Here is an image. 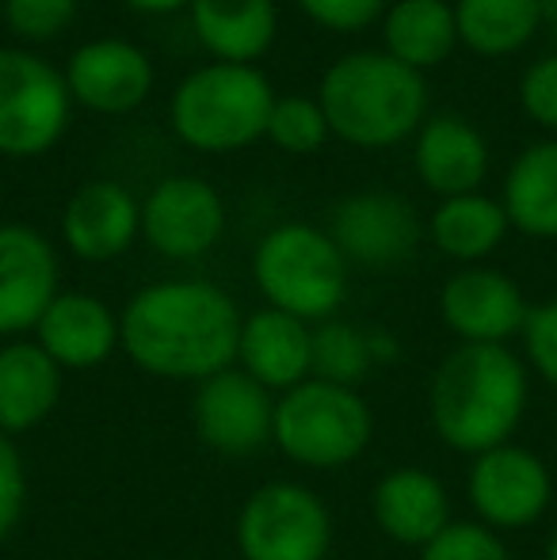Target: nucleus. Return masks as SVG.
Wrapping results in <instances>:
<instances>
[{
  "mask_svg": "<svg viewBox=\"0 0 557 560\" xmlns=\"http://www.w3.org/2000/svg\"><path fill=\"white\" fill-rule=\"evenodd\" d=\"M546 560H557V526H554L550 541H546Z\"/></svg>",
  "mask_w": 557,
  "mask_h": 560,
  "instance_id": "38",
  "label": "nucleus"
},
{
  "mask_svg": "<svg viewBox=\"0 0 557 560\" xmlns=\"http://www.w3.org/2000/svg\"><path fill=\"white\" fill-rule=\"evenodd\" d=\"M428 233L431 244L446 259H454L462 267H477L504 244L512 225H508L500 199L469 191V195H454V199H439V207L431 210Z\"/></svg>",
  "mask_w": 557,
  "mask_h": 560,
  "instance_id": "25",
  "label": "nucleus"
},
{
  "mask_svg": "<svg viewBox=\"0 0 557 560\" xmlns=\"http://www.w3.org/2000/svg\"><path fill=\"white\" fill-rule=\"evenodd\" d=\"M531 302L497 267H459L439 290V317L459 343H512L527 325Z\"/></svg>",
  "mask_w": 557,
  "mask_h": 560,
  "instance_id": "13",
  "label": "nucleus"
},
{
  "mask_svg": "<svg viewBox=\"0 0 557 560\" xmlns=\"http://www.w3.org/2000/svg\"><path fill=\"white\" fill-rule=\"evenodd\" d=\"M417 560H512L504 538L474 518H454L439 538L420 549Z\"/></svg>",
  "mask_w": 557,
  "mask_h": 560,
  "instance_id": "30",
  "label": "nucleus"
},
{
  "mask_svg": "<svg viewBox=\"0 0 557 560\" xmlns=\"http://www.w3.org/2000/svg\"><path fill=\"white\" fill-rule=\"evenodd\" d=\"M127 4L130 12H141V15H172V12H187L192 0H119Z\"/></svg>",
  "mask_w": 557,
  "mask_h": 560,
  "instance_id": "36",
  "label": "nucleus"
},
{
  "mask_svg": "<svg viewBox=\"0 0 557 560\" xmlns=\"http://www.w3.org/2000/svg\"><path fill=\"white\" fill-rule=\"evenodd\" d=\"M31 339L66 374H73V370H96L119 351V313L96 294L61 290L46 305L43 317H38Z\"/></svg>",
  "mask_w": 557,
  "mask_h": 560,
  "instance_id": "18",
  "label": "nucleus"
},
{
  "mask_svg": "<svg viewBox=\"0 0 557 560\" xmlns=\"http://www.w3.org/2000/svg\"><path fill=\"white\" fill-rule=\"evenodd\" d=\"M466 500L474 508V523L504 538V534L543 523L554 503V472L546 457L531 446H492L469 457Z\"/></svg>",
  "mask_w": 557,
  "mask_h": 560,
  "instance_id": "9",
  "label": "nucleus"
},
{
  "mask_svg": "<svg viewBox=\"0 0 557 560\" xmlns=\"http://www.w3.org/2000/svg\"><path fill=\"white\" fill-rule=\"evenodd\" d=\"M531 405V370L508 343H459L428 382V423L454 454L515 443Z\"/></svg>",
  "mask_w": 557,
  "mask_h": 560,
  "instance_id": "2",
  "label": "nucleus"
},
{
  "mask_svg": "<svg viewBox=\"0 0 557 560\" xmlns=\"http://www.w3.org/2000/svg\"><path fill=\"white\" fill-rule=\"evenodd\" d=\"M66 370L31 336L0 343V435L20 439L43 428L61 405Z\"/></svg>",
  "mask_w": 557,
  "mask_h": 560,
  "instance_id": "21",
  "label": "nucleus"
},
{
  "mask_svg": "<svg viewBox=\"0 0 557 560\" xmlns=\"http://www.w3.org/2000/svg\"><path fill=\"white\" fill-rule=\"evenodd\" d=\"M459 46L477 58H512L543 27L538 0H451Z\"/></svg>",
  "mask_w": 557,
  "mask_h": 560,
  "instance_id": "26",
  "label": "nucleus"
},
{
  "mask_svg": "<svg viewBox=\"0 0 557 560\" xmlns=\"http://www.w3.org/2000/svg\"><path fill=\"white\" fill-rule=\"evenodd\" d=\"M413 168L420 184L439 199L481 191L489 176V141L474 122L459 115H431L413 141Z\"/></svg>",
  "mask_w": 557,
  "mask_h": 560,
  "instance_id": "20",
  "label": "nucleus"
},
{
  "mask_svg": "<svg viewBox=\"0 0 557 560\" xmlns=\"http://www.w3.org/2000/svg\"><path fill=\"white\" fill-rule=\"evenodd\" d=\"M276 89L260 66L207 61L172 89V133L195 153H241L268 133Z\"/></svg>",
  "mask_w": 557,
  "mask_h": 560,
  "instance_id": "4",
  "label": "nucleus"
},
{
  "mask_svg": "<svg viewBox=\"0 0 557 560\" xmlns=\"http://www.w3.org/2000/svg\"><path fill=\"white\" fill-rule=\"evenodd\" d=\"M374 443V412L359 389L305 377L290 393L276 397L271 446L287 462L313 472L348 469Z\"/></svg>",
  "mask_w": 557,
  "mask_h": 560,
  "instance_id": "6",
  "label": "nucleus"
},
{
  "mask_svg": "<svg viewBox=\"0 0 557 560\" xmlns=\"http://www.w3.org/2000/svg\"><path fill=\"white\" fill-rule=\"evenodd\" d=\"M500 207L515 233L557 241V138L535 141L508 164Z\"/></svg>",
  "mask_w": 557,
  "mask_h": 560,
  "instance_id": "24",
  "label": "nucleus"
},
{
  "mask_svg": "<svg viewBox=\"0 0 557 560\" xmlns=\"http://www.w3.org/2000/svg\"><path fill=\"white\" fill-rule=\"evenodd\" d=\"M233 366L245 370L268 393L282 397L305 377H313V325L260 305L241 320Z\"/></svg>",
  "mask_w": 557,
  "mask_h": 560,
  "instance_id": "19",
  "label": "nucleus"
},
{
  "mask_svg": "<svg viewBox=\"0 0 557 560\" xmlns=\"http://www.w3.org/2000/svg\"><path fill=\"white\" fill-rule=\"evenodd\" d=\"M141 241V199L115 179H89L61 210V244L84 264H112Z\"/></svg>",
  "mask_w": 557,
  "mask_h": 560,
  "instance_id": "16",
  "label": "nucleus"
},
{
  "mask_svg": "<svg viewBox=\"0 0 557 560\" xmlns=\"http://www.w3.org/2000/svg\"><path fill=\"white\" fill-rule=\"evenodd\" d=\"M61 77H66L73 107H89L96 115H130L149 100L156 69L138 43L104 35L77 46Z\"/></svg>",
  "mask_w": 557,
  "mask_h": 560,
  "instance_id": "14",
  "label": "nucleus"
},
{
  "mask_svg": "<svg viewBox=\"0 0 557 560\" xmlns=\"http://www.w3.org/2000/svg\"><path fill=\"white\" fill-rule=\"evenodd\" d=\"M520 339H523V362H527V370L557 393V298L531 305Z\"/></svg>",
  "mask_w": 557,
  "mask_h": 560,
  "instance_id": "31",
  "label": "nucleus"
},
{
  "mask_svg": "<svg viewBox=\"0 0 557 560\" xmlns=\"http://www.w3.org/2000/svg\"><path fill=\"white\" fill-rule=\"evenodd\" d=\"M81 0H4V23L23 43H54L73 27Z\"/></svg>",
  "mask_w": 557,
  "mask_h": 560,
  "instance_id": "29",
  "label": "nucleus"
},
{
  "mask_svg": "<svg viewBox=\"0 0 557 560\" xmlns=\"http://www.w3.org/2000/svg\"><path fill=\"white\" fill-rule=\"evenodd\" d=\"M264 138L271 145H279L282 153L305 156V153H317L333 138V130H328V118L321 112L317 96H276Z\"/></svg>",
  "mask_w": 557,
  "mask_h": 560,
  "instance_id": "28",
  "label": "nucleus"
},
{
  "mask_svg": "<svg viewBox=\"0 0 557 560\" xmlns=\"http://www.w3.org/2000/svg\"><path fill=\"white\" fill-rule=\"evenodd\" d=\"M276 393H268L245 370L230 366L195 385L192 428L199 443L222 457H248L271 443Z\"/></svg>",
  "mask_w": 557,
  "mask_h": 560,
  "instance_id": "11",
  "label": "nucleus"
},
{
  "mask_svg": "<svg viewBox=\"0 0 557 560\" xmlns=\"http://www.w3.org/2000/svg\"><path fill=\"white\" fill-rule=\"evenodd\" d=\"M225 233V202L199 176H164L141 199V241L164 259L192 264L218 248Z\"/></svg>",
  "mask_w": 557,
  "mask_h": 560,
  "instance_id": "10",
  "label": "nucleus"
},
{
  "mask_svg": "<svg viewBox=\"0 0 557 560\" xmlns=\"http://www.w3.org/2000/svg\"><path fill=\"white\" fill-rule=\"evenodd\" d=\"M371 370L379 366H374L367 328L336 317L313 325V377L344 385V389H359L371 377Z\"/></svg>",
  "mask_w": 557,
  "mask_h": 560,
  "instance_id": "27",
  "label": "nucleus"
},
{
  "mask_svg": "<svg viewBox=\"0 0 557 560\" xmlns=\"http://www.w3.org/2000/svg\"><path fill=\"white\" fill-rule=\"evenodd\" d=\"M333 538V511L302 480H264L233 518L241 560H328Z\"/></svg>",
  "mask_w": 557,
  "mask_h": 560,
  "instance_id": "7",
  "label": "nucleus"
},
{
  "mask_svg": "<svg viewBox=\"0 0 557 560\" xmlns=\"http://www.w3.org/2000/svg\"><path fill=\"white\" fill-rule=\"evenodd\" d=\"M367 336H371L374 366H390V362L402 359V339L390 332V328H367Z\"/></svg>",
  "mask_w": 557,
  "mask_h": 560,
  "instance_id": "35",
  "label": "nucleus"
},
{
  "mask_svg": "<svg viewBox=\"0 0 557 560\" xmlns=\"http://www.w3.org/2000/svg\"><path fill=\"white\" fill-rule=\"evenodd\" d=\"M371 518L382 538L394 546L420 549L454 523L451 492L431 469L397 465L386 469L371 488Z\"/></svg>",
  "mask_w": 557,
  "mask_h": 560,
  "instance_id": "17",
  "label": "nucleus"
},
{
  "mask_svg": "<svg viewBox=\"0 0 557 560\" xmlns=\"http://www.w3.org/2000/svg\"><path fill=\"white\" fill-rule=\"evenodd\" d=\"M328 236L340 256L359 267L409 264L420 248V218L409 199L394 191H356L336 202Z\"/></svg>",
  "mask_w": 557,
  "mask_h": 560,
  "instance_id": "12",
  "label": "nucleus"
},
{
  "mask_svg": "<svg viewBox=\"0 0 557 560\" xmlns=\"http://www.w3.org/2000/svg\"><path fill=\"white\" fill-rule=\"evenodd\" d=\"M382 54L413 73L439 69L459 50V23L451 0H390L382 12Z\"/></svg>",
  "mask_w": 557,
  "mask_h": 560,
  "instance_id": "23",
  "label": "nucleus"
},
{
  "mask_svg": "<svg viewBox=\"0 0 557 560\" xmlns=\"http://www.w3.org/2000/svg\"><path fill=\"white\" fill-rule=\"evenodd\" d=\"M538 15H543V27H557V0H538Z\"/></svg>",
  "mask_w": 557,
  "mask_h": 560,
  "instance_id": "37",
  "label": "nucleus"
},
{
  "mask_svg": "<svg viewBox=\"0 0 557 560\" xmlns=\"http://www.w3.org/2000/svg\"><path fill=\"white\" fill-rule=\"evenodd\" d=\"M317 104L333 138L351 149H390L428 118V84L382 50H351L325 69Z\"/></svg>",
  "mask_w": 557,
  "mask_h": 560,
  "instance_id": "3",
  "label": "nucleus"
},
{
  "mask_svg": "<svg viewBox=\"0 0 557 560\" xmlns=\"http://www.w3.org/2000/svg\"><path fill=\"white\" fill-rule=\"evenodd\" d=\"M27 511V465L15 439L0 435V546L15 534Z\"/></svg>",
  "mask_w": 557,
  "mask_h": 560,
  "instance_id": "32",
  "label": "nucleus"
},
{
  "mask_svg": "<svg viewBox=\"0 0 557 560\" xmlns=\"http://www.w3.org/2000/svg\"><path fill=\"white\" fill-rule=\"evenodd\" d=\"M245 313L210 279H161L119 313V351L161 382H207L237 362Z\"/></svg>",
  "mask_w": 557,
  "mask_h": 560,
  "instance_id": "1",
  "label": "nucleus"
},
{
  "mask_svg": "<svg viewBox=\"0 0 557 560\" xmlns=\"http://www.w3.org/2000/svg\"><path fill=\"white\" fill-rule=\"evenodd\" d=\"M187 20L210 61L260 66L279 38L276 0H192Z\"/></svg>",
  "mask_w": 557,
  "mask_h": 560,
  "instance_id": "22",
  "label": "nucleus"
},
{
  "mask_svg": "<svg viewBox=\"0 0 557 560\" xmlns=\"http://www.w3.org/2000/svg\"><path fill=\"white\" fill-rule=\"evenodd\" d=\"M253 282L268 310L321 325L333 320L348 298V259L340 256L328 229L282 222L256 244Z\"/></svg>",
  "mask_w": 557,
  "mask_h": 560,
  "instance_id": "5",
  "label": "nucleus"
},
{
  "mask_svg": "<svg viewBox=\"0 0 557 560\" xmlns=\"http://www.w3.org/2000/svg\"><path fill=\"white\" fill-rule=\"evenodd\" d=\"M520 107L535 126L557 133V54L531 61L520 81Z\"/></svg>",
  "mask_w": 557,
  "mask_h": 560,
  "instance_id": "34",
  "label": "nucleus"
},
{
  "mask_svg": "<svg viewBox=\"0 0 557 560\" xmlns=\"http://www.w3.org/2000/svg\"><path fill=\"white\" fill-rule=\"evenodd\" d=\"M58 294V248L35 225H0V339H23L35 332L38 317Z\"/></svg>",
  "mask_w": 557,
  "mask_h": 560,
  "instance_id": "15",
  "label": "nucleus"
},
{
  "mask_svg": "<svg viewBox=\"0 0 557 560\" xmlns=\"http://www.w3.org/2000/svg\"><path fill=\"white\" fill-rule=\"evenodd\" d=\"M73 96L61 69L20 46H0V156L31 161L66 138Z\"/></svg>",
  "mask_w": 557,
  "mask_h": 560,
  "instance_id": "8",
  "label": "nucleus"
},
{
  "mask_svg": "<svg viewBox=\"0 0 557 560\" xmlns=\"http://www.w3.org/2000/svg\"><path fill=\"white\" fill-rule=\"evenodd\" d=\"M294 4L317 27L336 31V35H356V31H367L382 20L390 0H294Z\"/></svg>",
  "mask_w": 557,
  "mask_h": 560,
  "instance_id": "33",
  "label": "nucleus"
}]
</instances>
